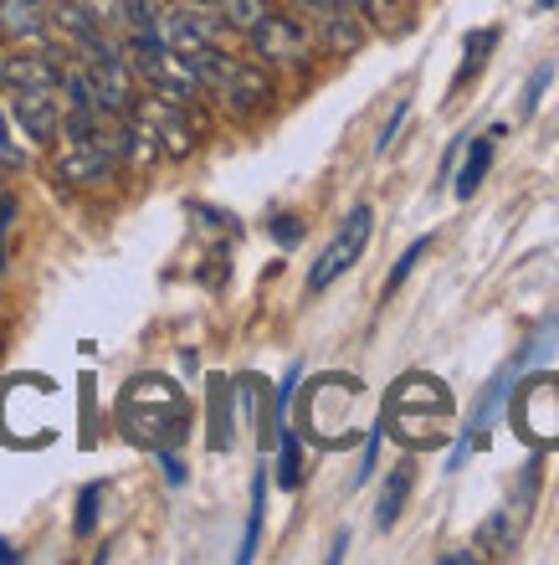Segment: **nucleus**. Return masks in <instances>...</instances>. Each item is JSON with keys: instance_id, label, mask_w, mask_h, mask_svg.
<instances>
[{"instance_id": "9", "label": "nucleus", "mask_w": 559, "mask_h": 565, "mask_svg": "<svg viewBox=\"0 0 559 565\" xmlns=\"http://www.w3.org/2000/svg\"><path fill=\"white\" fill-rule=\"evenodd\" d=\"M216 93H222L236 114H251V108L272 104V77H267L262 62H236L232 57V67H226V77H222V88Z\"/></svg>"}, {"instance_id": "26", "label": "nucleus", "mask_w": 559, "mask_h": 565, "mask_svg": "<svg viewBox=\"0 0 559 565\" xmlns=\"http://www.w3.org/2000/svg\"><path fill=\"white\" fill-rule=\"evenodd\" d=\"M375 458H380V427L369 431V443H365V458H359V473H354V483H369V473H375Z\"/></svg>"}, {"instance_id": "13", "label": "nucleus", "mask_w": 559, "mask_h": 565, "mask_svg": "<svg viewBox=\"0 0 559 565\" xmlns=\"http://www.w3.org/2000/svg\"><path fill=\"white\" fill-rule=\"evenodd\" d=\"M149 129H154V139H160V154H175V160H185V154L195 149L191 124L180 119V108H175V104H164V114H160L154 124H149Z\"/></svg>"}, {"instance_id": "10", "label": "nucleus", "mask_w": 559, "mask_h": 565, "mask_svg": "<svg viewBox=\"0 0 559 565\" xmlns=\"http://www.w3.org/2000/svg\"><path fill=\"white\" fill-rule=\"evenodd\" d=\"M52 31V11L42 0H0V42H42Z\"/></svg>"}, {"instance_id": "7", "label": "nucleus", "mask_w": 559, "mask_h": 565, "mask_svg": "<svg viewBox=\"0 0 559 565\" xmlns=\"http://www.w3.org/2000/svg\"><path fill=\"white\" fill-rule=\"evenodd\" d=\"M62 52H11L0 62V88H62Z\"/></svg>"}, {"instance_id": "17", "label": "nucleus", "mask_w": 559, "mask_h": 565, "mask_svg": "<svg viewBox=\"0 0 559 565\" xmlns=\"http://www.w3.org/2000/svg\"><path fill=\"white\" fill-rule=\"evenodd\" d=\"M216 15L226 21V31H241L251 36V26L267 15V0H216Z\"/></svg>"}, {"instance_id": "19", "label": "nucleus", "mask_w": 559, "mask_h": 565, "mask_svg": "<svg viewBox=\"0 0 559 565\" xmlns=\"http://www.w3.org/2000/svg\"><path fill=\"white\" fill-rule=\"evenodd\" d=\"M262 499H267V473H257V489H251L247 540H241V561H251V555H257V530H262Z\"/></svg>"}, {"instance_id": "24", "label": "nucleus", "mask_w": 559, "mask_h": 565, "mask_svg": "<svg viewBox=\"0 0 559 565\" xmlns=\"http://www.w3.org/2000/svg\"><path fill=\"white\" fill-rule=\"evenodd\" d=\"M26 164V149L15 145L11 124H6V114H0V170H21Z\"/></svg>"}, {"instance_id": "31", "label": "nucleus", "mask_w": 559, "mask_h": 565, "mask_svg": "<svg viewBox=\"0 0 559 565\" xmlns=\"http://www.w3.org/2000/svg\"><path fill=\"white\" fill-rule=\"evenodd\" d=\"M534 6H539V11H555V6H559V0H534Z\"/></svg>"}, {"instance_id": "2", "label": "nucleus", "mask_w": 559, "mask_h": 565, "mask_svg": "<svg viewBox=\"0 0 559 565\" xmlns=\"http://www.w3.org/2000/svg\"><path fill=\"white\" fill-rule=\"evenodd\" d=\"M385 412L400 422V431H406L411 443H437V427H427V422L447 417V412H452V396H447V386L431 381V375H406Z\"/></svg>"}, {"instance_id": "32", "label": "nucleus", "mask_w": 559, "mask_h": 565, "mask_svg": "<svg viewBox=\"0 0 559 565\" xmlns=\"http://www.w3.org/2000/svg\"><path fill=\"white\" fill-rule=\"evenodd\" d=\"M195 6H211V11H216V0H195Z\"/></svg>"}, {"instance_id": "8", "label": "nucleus", "mask_w": 559, "mask_h": 565, "mask_svg": "<svg viewBox=\"0 0 559 565\" xmlns=\"http://www.w3.org/2000/svg\"><path fill=\"white\" fill-rule=\"evenodd\" d=\"M11 114L26 129V139H36V145H52L62 129V104L52 98V88H15Z\"/></svg>"}, {"instance_id": "22", "label": "nucleus", "mask_w": 559, "mask_h": 565, "mask_svg": "<svg viewBox=\"0 0 559 565\" xmlns=\"http://www.w3.org/2000/svg\"><path fill=\"white\" fill-rule=\"evenodd\" d=\"M83 11L98 21L104 31H114V26H123V0H77Z\"/></svg>"}, {"instance_id": "20", "label": "nucleus", "mask_w": 559, "mask_h": 565, "mask_svg": "<svg viewBox=\"0 0 559 565\" xmlns=\"http://www.w3.org/2000/svg\"><path fill=\"white\" fill-rule=\"evenodd\" d=\"M427 247H431V242L421 237V242H411V247L400 253V263H396V268H390V278H385V298L396 294V288H400V282H406V278H411V268H416V263H421V257H427Z\"/></svg>"}, {"instance_id": "3", "label": "nucleus", "mask_w": 559, "mask_h": 565, "mask_svg": "<svg viewBox=\"0 0 559 565\" xmlns=\"http://www.w3.org/2000/svg\"><path fill=\"white\" fill-rule=\"evenodd\" d=\"M369 226H375V216H369V206H354L350 216H344V226L334 232V242H329L324 253H319V263L309 268V294H324V288H334L344 273L365 257L369 247Z\"/></svg>"}, {"instance_id": "28", "label": "nucleus", "mask_w": 559, "mask_h": 565, "mask_svg": "<svg viewBox=\"0 0 559 565\" xmlns=\"http://www.w3.org/2000/svg\"><path fill=\"white\" fill-rule=\"evenodd\" d=\"M411 114V104H400L396 114H390V124H385V135H380V149H390V139H396V129H400V119Z\"/></svg>"}, {"instance_id": "12", "label": "nucleus", "mask_w": 559, "mask_h": 565, "mask_svg": "<svg viewBox=\"0 0 559 565\" xmlns=\"http://www.w3.org/2000/svg\"><path fill=\"white\" fill-rule=\"evenodd\" d=\"M359 15H369L380 36H406V31L416 26V6H411V0H365V6H359Z\"/></svg>"}, {"instance_id": "4", "label": "nucleus", "mask_w": 559, "mask_h": 565, "mask_svg": "<svg viewBox=\"0 0 559 565\" xmlns=\"http://www.w3.org/2000/svg\"><path fill=\"white\" fill-rule=\"evenodd\" d=\"M83 77H88L93 104L104 108L108 119H129V114H133V88H139V77H133V67L123 62V52H108V57L83 62Z\"/></svg>"}, {"instance_id": "5", "label": "nucleus", "mask_w": 559, "mask_h": 565, "mask_svg": "<svg viewBox=\"0 0 559 565\" xmlns=\"http://www.w3.org/2000/svg\"><path fill=\"white\" fill-rule=\"evenodd\" d=\"M251 52L262 62H282V67H303L309 62V26L298 15L267 11L257 26H251Z\"/></svg>"}, {"instance_id": "1", "label": "nucleus", "mask_w": 559, "mask_h": 565, "mask_svg": "<svg viewBox=\"0 0 559 565\" xmlns=\"http://www.w3.org/2000/svg\"><path fill=\"white\" fill-rule=\"evenodd\" d=\"M185 427H191V412H185V402H180V391L170 381L144 375V381H133L123 391V431L133 443L164 452V447H175L185 437Z\"/></svg>"}, {"instance_id": "15", "label": "nucleus", "mask_w": 559, "mask_h": 565, "mask_svg": "<svg viewBox=\"0 0 559 565\" xmlns=\"http://www.w3.org/2000/svg\"><path fill=\"white\" fill-rule=\"evenodd\" d=\"M487 164H493V135H483V139H472V149H467V160H462V175H456V195L467 201L477 185H483V175H487Z\"/></svg>"}, {"instance_id": "6", "label": "nucleus", "mask_w": 559, "mask_h": 565, "mask_svg": "<svg viewBox=\"0 0 559 565\" xmlns=\"http://www.w3.org/2000/svg\"><path fill=\"white\" fill-rule=\"evenodd\" d=\"M118 170V154L108 149V135L104 139H67L57 154V175L73 180V185H104L114 180Z\"/></svg>"}, {"instance_id": "16", "label": "nucleus", "mask_w": 559, "mask_h": 565, "mask_svg": "<svg viewBox=\"0 0 559 565\" xmlns=\"http://www.w3.org/2000/svg\"><path fill=\"white\" fill-rule=\"evenodd\" d=\"M514 540H518V524H514V509H498L493 520L477 530V545L487 555H514Z\"/></svg>"}, {"instance_id": "29", "label": "nucleus", "mask_w": 559, "mask_h": 565, "mask_svg": "<svg viewBox=\"0 0 559 565\" xmlns=\"http://www.w3.org/2000/svg\"><path fill=\"white\" fill-rule=\"evenodd\" d=\"M472 561H477L472 551H452V555H442V565H472Z\"/></svg>"}, {"instance_id": "23", "label": "nucleus", "mask_w": 559, "mask_h": 565, "mask_svg": "<svg viewBox=\"0 0 559 565\" xmlns=\"http://www.w3.org/2000/svg\"><path fill=\"white\" fill-rule=\"evenodd\" d=\"M282 489H298L303 483V468H298V437H282V468H278Z\"/></svg>"}, {"instance_id": "21", "label": "nucleus", "mask_w": 559, "mask_h": 565, "mask_svg": "<svg viewBox=\"0 0 559 565\" xmlns=\"http://www.w3.org/2000/svg\"><path fill=\"white\" fill-rule=\"evenodd\" d=\"M549 83H555V62H545V67L529 77V88H524V104H518V119H534V108H539V98H545Z\"/></svg>"}, {"instance_id": "27", "label": "nucleus", "mask_w": 559, "mask_h": 565, "mask_svg": "<svg viewBox=\"0 0 559 565\" xmlns=\"http://www.w3.org/2000/svg\"><path fill=\"white\" fill-rule=\"evenodd\" d=\"M272 237H278L282 247H293V242L303 237V226H298V216H272Z\"/></svg>"}, {"instance_id": "14", "label": "nucleus", "mask_w": 559, "mask_h": 565, "mask_svg": "<svg viewBox=\"0 0 559 565\" xmlns=\"http://www.w3.org/2000/svg\"><path fill=\"white\" fill-rule=\"evenodd\" d=\"M411 483H416V468L411 462H396L390 468V478H385V493H380V530H390V524L400 520V509H406V499H411Z\"/></svg>"}, {"instance_id": "30", "label": "nucleus", "mask_w": 559, "mask_h": 565, "mask_svg": "<svg viewBox=\"0 0 559 565\" xmlns=\"http://www.w3.org/2000/svg\"><path fill=\"white\" fill-rule=\"evenodd\" d=\"M0 561H15V551H11V545H6V540H0Z\"/></svg>"}, {"instance_id": "11", "label": "nucleus", "mask_w": 559, "mask_h": 565, "mask_svg": "<svg viewBox=\"0 0 559 565\" xmlns=\"http://www.w3.org/2000/svg\"><path fill=\"white\" fill-rule=\"evenodd\" d=\"M319 21V42H324V52H334V57H354L359 46H365V15L359 11H319L313 15Z\"/></svg>"}, {"instance_id": "33", "label": "nucleus", "mask_w": 559, "mask_h": 565, "mask_svg": "<svg viewBox=\"0 0 559 565\" xmlns=\"http://www.w3.org/2000/svg\"><path fill=\"white\" fill-rule=\"evenodd\" d=\"M0 62H6V52H0Z\"/></svg>"}, {"instance_id": "25", "label": "nucleus", "mask_w": 559, "mask_h": 565, "mask_svg": "<svg viewBox=\"0 0 559 565\" xmlns=\"http://www.w3.org/2000/svg\"><path fill=\"white\" fill-rule=\"evenodd\" d=\"M93 520H98V489H83V499H77V535H88Z\"/></svg>"}, {"instance_id": "18", "label": "nucleus", "mask_w": 559, "mask_h": 565, "mask_svg": "<svg viewBox=\"0 0 559 565\" xmlns=\"http://www.w3.org/2000/svg\"><path fill=\"white\" fill-rule=\"evenodd\" d=\"M498 46V31L493 26H483V31H472L467 36V62H462V73H456V83H467L472 73H483V62H487V52Z\"/></svg>"}]
</instances>
